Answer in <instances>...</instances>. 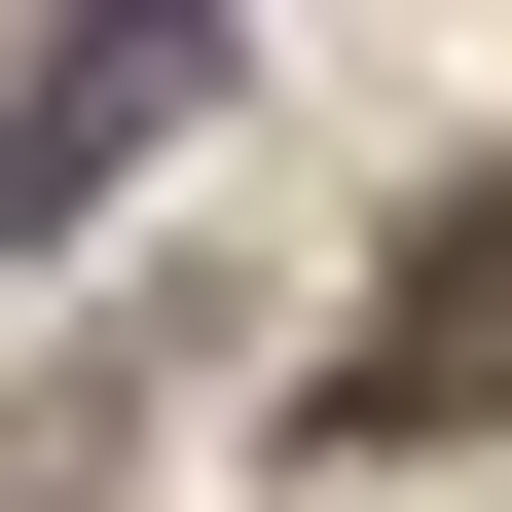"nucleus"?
I'll list each match as a JSON object with an SVG mask.
<instances>
[{"label":"nucleus","mask_w":512,"mask_h":512,"mask_svg":"<svg viewBox=\"0 0 512 512\" xmlns=\"http://www.w3.org/2000/svg\"><path fill=\"white\" fill-rule=\"evenodd\" d=\"M330 439H512V183L403 220V293L330 330Z\"/></svg>","instance_id":"1"},{"label":"nucleus","mask_w":512,"mask_h":512,"mask_svg":"<svg viewBox=\"0 0 512 512\" xmlns=\"http://www.w3.org/2000/svg\"><path fill=\"white\" fill-rule=\"evenodd\" d=\"M183 110H220V37H183V0H147V37H37V74H0V256H74L110 147H183Z\"/></svg>","instance_id":"2"}]
</instances>
